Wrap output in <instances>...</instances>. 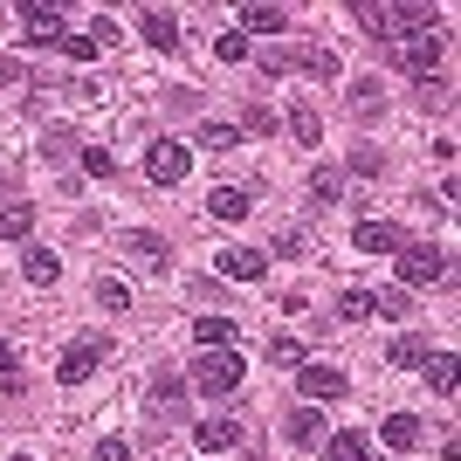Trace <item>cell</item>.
Returning <instances> with one entry per match:
<instances>
[{
  "label": "cell",
  "instance_id": "obj_1",
  "mask_svg": "<svg viewBox=\"0 0 461 461\" xmlns=\"http://www.w3.org/2000/svg\"><path fill=\"white\" fill-rule=\"evenodd\" d=\"M234 385H241V358H234V345L228 351H200V358H193V393L221 400V393H234Z\"/></svg>",
  "mask_w": 461,
  "mask_h": 461
},
{
  "label": "cell",
  "instance_id": "obj_32",
  "mask_svg": "<svg viewBox=\"0 0 461 461\" xmlns=\"http://www.w3.org/2000/svg\"><path fill=\"white\" fill-rule=\"evenodd\" d=\"M213 56H221V62H249V35H241V28L221 35V41H213Z\"/></svg>",
  "mask_w": 461,
  "mask_h": 461
},
{
  "label": "cell",
  "instance_id": "obj_31",
  "mask_svg": "<svg viewBox=\"0 0 461 461\" xmlns=\"http://www.w3.org/2000/svg\"><path fill=\"white\" fill-rule=\"evenodd\" d=\"M283 434H289L296 447H310V441H317V413H289V420H283Z\"/></svg>",
  "mask_w": 461,
  "mask_h": 461
},
{
  "label": "cell",
  "instance_id": "obj_25",
  "mask_svg": "<svg viewBox=\"0 0 461 461\" xmlns=\"http://www.w3.org/2000/svg\"><path fill=\"white\" fill-rule=\"evenodd\" d=\"M372 310L379 317H413V296L406 289H372Z\"/></svg>",
  "mask_w": 461,
  "mask_h": 461
},
{
  "label": "cell",
  "instance_id": "obj_8",
  "mask_svg": "<svg viewBox=\"0 0 461 461\" xmlns=\"http://www.w3.org/2000/svg\"><path fill=\"white\" fill-rule=\"evenodd\" d=\"M351 241H358L366 255H400V249H406V234L393 228V221H358V234H351Z\"/></svg>",
  "mask_w": 461,
  "mask_h": 461
},
{
  "label": "cell",
  "instance_id": "obj_12",
  "mask_svg": "<svg viewBox=\"0 0 461 461\" xmlns=\"http://www.w3.org/2000/svg\"><path fill=\"white\" fill-rule=\"evenodd\" d=\"M179 413H186V385H179V379H158L152 385V420L166 427V420H179Z\"/></svg>",
  "mask_w": 461,
  "mask_h": 461
},
{
  "label": "cell",
  "instance_id": "obj_23",
  "mask_svg": "<svg viewBox=\"0 0 461 461\" xmlns=\"http://www.w3.org/2000/svg\"><path fill=\"white\" fill-rule=\"evenodd\" d=\"M283 7H241V28H249V35H276V28H283Z\"/></svg>",
  "mask_w": 461,
  "mask_h": 461
},
{
  "label": "cell",
  "instance_id": "obj_27",
  "mask_svg": "<svg viewBox=\"0 0 461 461\" xmlns=\"http://www.w3.org/2000/svg\"><path fill=\"white\" fill-rule=\"evenodd\" d=\"M379 104H385V96H379V77L351 83V111H358V117H372V111H379Z\"/></svg>",
  "mask_w": 461,
  "mask_h": 461
},
{
  "label": "cell",
  "instance_id": "obj_11",
  "mask_svg": "<svg viewBox=\"0 0 461 461\" xmlns=\"http://www.w3.org/2000/svg\"><path fill=\"white\" fill-rule=\"evenodd\" d=\"M296 379H303L310 400H338V393H345V372H338V366H303Z\"/></svg>",
  "mask_w": 461,
  "mask_h": 461
},
{
  "label": "cell",
  "instance_id": "obj_2",
  "mask_svg": "<svg viewBox=\"0 0 461 461\" xmlns=\"http://www.w3.org/2000/svg\"><path fill=\"white\" fill-rule=\"evenodd\" d=\"M358 21H366L372 35H385V41H406L413 28L434 21V7H358Z\"/></svg>",
  "mask_w": 461,
  "mask_h": 461
},
{
  "label": "cell",
  "instance_id": "obj_22",
  "mask_svg": "<svg viewBox=\"0 0 461 461\" xmlns=\"http://www.w3.org/2000/svg\"><path fill=\"white\" fill-rule=\"evenodd\" d=\"M427 385H434L441 400H455V358H447V351H434V358H427Z\"/></svg>",
  "mask_w": 461,
  "mask_h": 461
},
{
  "label": "cell",
  "instance_id": "obj_38",
  "mask_svg": "<svg viewBox=\"0 0 461 461\" xmlns=\"http://www.w3.org/2000/svg\"><path fill=\"white\" fill-rule=\"evenodd\" d=\"M269 255H289V262H296V255H310V241L289 228V234H276V249H269Z\"/></svg>",
  "mask_w": 461,
  "mask_h": 461
},
{
  "label": "cell",
  "instance_id": "obj_9",
  "mask_svg": "<svg viewBox=\"0 0 461 461\" xmlns=\"http://www.w3.org/2000/svg\"><path fill=\"white\" fill-rule=\"evenodd\" d=\"M221 276L255 283V276H269V255H262V249H221Z\"/></svg>",
  "mask_w": 461,
  "mask_h": 461
},
{
  "label": "cell",
  "instance_id": "obj_15",
  "mask_svg": "<svg viewBox=\"0 0 461 461\" xmlns=\"http://www.w3.org/2000/svg\"><path fill=\"white\" fill-rule=\"evenodd\" d=\"M28 234H35V207H28V200L0 207V241H28Z\"/></svg>",
  "mask_w": 461,
  "mask_h": 461
},
{
  "label": "cell",
  "instance_id": "obj_10",
  "mask_svg": "<svg viewBox=\"0 0 461 461\" xmlns=\"http://www.w3.org/2000/svg\"><path fill=\"white\" fill-rule=\"evenodd\" d=\"M193 441L207 447V455H221V447H234V441H241V427H234L228 413H213V420H200V427H193Z\"/></svg>",
  "mask_w": 461,
  "mask_h": 461
},
{
  "label": "cell",
  "instance_id": "obj_19",
  "mask_svg": "<svg viewBox=\"0 0 461 461\" xmlns=\"http://www.w3.org/2000/svg\"><path fill=\"white\" fill-rule=\"evenodd\" d=\"M193 338H200V351H228L234 345V324H228V317H200Z\"/></svg>",
  "mask_w": 461,
  "mask_h": 461
},
{
  "label": "cell",
  "instance_id": "obj_40",
  "mask_svg": "<svg viewBox=\"0 0 461 461\" xmlns=\"http://www.w3.org/2000/svg\"><path fill=\"white\" fill-rule=\"evenodd\" d=\"M0 83H21V62L14 56H0Z\"/></svg>",
  "mask_w": 461,
  "mask_h": 461
},
{
  "label": "cell",
  "instance_id": "obj_4",
  "mask_svg": "<svg viewBox=\"0 0 461 461\" xmlns=\"http://www.w3.org/2000/svg\"><path fill=\"white\" fill-rule=\"evenodd\" d=\"M186 145H173V138H152V152H145V173H152V186H179L186 179Z\"/></svg>",
  "mask_w": 461,
  "mask_h": 461
},
{
  "label": "cell",
  "instance_id": "obj_41",
  "mask_svg": "<svg viewBox=\"0 0 461 461\" xmlns=\"http://www.w3.org/2000/svg\"><path fill=\"white\" fill-rule=\"evenodd\" d=\"M14 461H28V455H14Z\"/></svg>",
  "mask_w": 461,
  "mask_h": 461
},
{
  "label": "cell",
  "instance_id": "obj_18",
  "mask_svg": "<svg viewBox=\"0 0 461 461\" xmlns=\"http://www.w3.org/2000/svg\"><path fill=\"white\" fill-rule=\"evenodd\" d=\"M207 213H221V221H241V213H249V193H241V186H213V193H207Z\"/></svg>",
  "mask_w": 461,
  "mask_h": 461
},
{
  "label": "cell",
  "instance_id": "obj_14",
  "mask_svg": "<svg viewBox=\"0 0 461 461\" xmlns=\"http://www.w3.org/2000/svg\"><path fill=\"white\" fill-rule=\"evenodd\" d=\"M138 28H145V41H152V49H179V21H173V14L145 7V14H138Z\"/></svg>",
  "mask_w": 461,
  "mask_h": 461
},
{
  "label": "cell",
  "instance_id": "obj_37",
  "mask_svg": "<svg viewBox=\"0 0 461 461\" xmlns=\"http://www.w3.org/2000/svg\"><path fill=\"white\" fill-rule=\"evenodd\" d=\"M56 49H62V56H77V62H90L96 56V35H62Z\"/></svg>",
  "mask_w": 461,
  "mask_h": 461
},
{
  "label": "cell",
  "instance_id": "obj_34",
  "mask_svg": "<svg viewBox=\"0 0 461 461\" xmlns=\"http://www.w3.org/2000/svg\"><path fill=\"white\" fill-rule=\"evenodd\" d=\"M200 145H207V152H228V145H241V131H234V124H207Z\"/></svg>",
  "mask_w": 461,
  "mask_h": 461
},
{
  "label": "cell",
  "instance_id": "obj_24",
  "mask_svg": "<svg viewBox=\"0 0 461 461\" xmlns=\"http://www.w3.org/2000/svg\"><path fill=\"white\" fill-rule=\"evenodd\" d=\"M124 255H138V262H166V241H158V234H124Z\"/></svg>",
  "mask_w": 461,
  "mask_h": 461
},
{
  "label": "cell",
  "instance_id": "obj_16",
  "mask_svg": "<svg viewBox=\"0 0 461 461\" xmlns=\"http://www.w3.org/2000/svg\"><path fill=\"white\" fill-rule=\"evenodd\" d=\"M324 461H372V441H366V434H351V427H345V434H330Z\"/></svg>",
  "mask_w": 461,
  "mask_h": 461
},
{
  "label": "cell",
  "instance_id": "obj_35",
  "mask_svg": "<svg viewBox=\"0 0 461 461\" xmlns=\"http://www.w3.org/2000/svg\"><path fill=\"white\" fill-rule=\"evenodd\" d=\"M0 393H21V366H14V345H0Z\"/></svg>",
  "mask_w": 461,
  "mask_h": 461
},
{
  "label": "cell",
  "instance_id": "obj_5",
  "mask_svg": "<svg viewBox=\"0 0 461 461\" xmlns=\"http://www.w3.org/2000/svg\"><path fill=\"white\" fill-rule=\"evenodd\" d=\"M400 276H406L413 289H420V283H441V276H447V255L434 249V241H420V249H400Z\"/></svg>",
  "mask_w": 461,
  "mask_h": 461
},
{
  "label": "cell",
  "instance_id": "obj_3",
  "mask_svg": "<svg viewBox=\"0 0 461 461\" xmlns=\"http://www.w3.org/2000/svg\"><path fill=\"white\" fill-rule=\"evenodd\" d=\"M104 358H111V345H104V338H77V345L56 358V379H62V385H83Z\"/></svg>",
  "mask_w": 461,
  "mask_h": 461
},
{
  "label": "cell",
  "instance_id": "obj_7",
  "mask_svg": "<svg viewBox=\"0 0 461 461\" xmlns=\"http://www.w3.org/2000/svg\"><path fill=\"white\" fill-rule=\"evenodd\" d=\"M21 41H62V7H21Z\"/></svg>",
  "mask_w": 461,
  "mask_h": 461
},
{
  "label": "cell",
  "instance_id": "obj_6",
  "mask_svg": "<svg viewBox=\"0 0 461 461\" xmlns=\"http://www.w3.org/2000/svg\"><path fill=\"white\" fill-rule=\"evenodd\" d=\"M400 69H413V77H434V69H441V35H434V28L406 35V41H400Z\"/></svg>",
  "mask_w": 461,
  "mask_h": 461
},
{
  "label": "cell",
  "instance_id": "obj_36",
  "mask_svg": "<svg viewBox=\"0 0 461 461\" xmlns=\"http://www.w3.org/2000/svg\"><path fill=\"white\" fill-rule=\"evenodd\" d=\"M83 166H90V173H96V179H111V173H117V158H111V152H104V145H83Z\"/></svg>",
  "mask_w": 461,
  "mask_h": 461
},
{
  "label": "cell",
  "instance_id": "obj_20",
  "mask_svg": "<svg viewBox=\"0 0 461 461\" xmlns=\"http://www.w3.org/2000/svg\"><path fill=\"white\" fill-rule=\"evenodd\" d=\"M338 193H345V173H338V166H317V173H310V200H317V207H330Z\"/></svg>",
  "mask_w": 461,
  "mask_h": 461
},
{
  "label": "cell",
  "instance_id": "obj_26",
  "mask_svg": "<svg viewBox=\"0 0 461 461\" xmlns=\"http://www.w3.org/2000/svg\"><path fill=\"white\" fill-rule=\"evenodd\" d=\"M96 303L104 310H131V289L117 283V276H96Z\"/></svg>",
  "mask_w": 461,
  "mask_h": 461
},
{
  "label": "cell",
  "instance_id": "obj_17",
  "mask_svg": "<svg viewBox=\"0 0 461 461\" xmlns=\"http://www.w3.org/2000/svg\"><path fill=\"white\" fill-rule=\"evenodd\" d=\"M379 434H385V447H393V455H406V447L420 441V420H413V413H393V420H385Z\"/></svg>",
  "mask_w": 461,
  "mask_h": 461
},
{
  "label": "cell",
  "instance_id": "obj_33",
  "mask_svg": "<svg viewBox=\"0 0 461 461\" xmlns=\"http://www.w3.org/2000/svg\"><path fill=\"white\" fill-rule=\"evenodd\" d=\"M385 358H393V366H427V345H420V338H400Z\"/></svg>",
  "mask_w": 461,
  "mask_h": 461
},
{
  "label": "cell",
  "instance_id": "obj_29",
  "mask_svg": "<svg viewBox=\"0 0 461 461\" xmlns=\"http://www.w3.org/2000/svg\"><path fill=\"white\" fill-rule=\"evenodd\" d=\"M296 69H310V77H338V56H330V49H303Z\"/></svg>",
  "mask_w": 461,
  "mask_h": 461
},
{
  "label": "cell",
  "instance_id": "obj_13",
  "mask_svg": "<svg viewBox=\"0 0 461 461\" xmlns=\"http://www.w3.org/2000/svg\"><path fill=\"white\" fill-rule=\"evenodd\" d=\"M289 138H296V145H324V117H317V104H289Z\"/></svg>",
  "mask_w": 461,
  "mask_h": 461
},
{
  "label": "cell",
  "instance_id": "obj_21",
  "mask_svg": "<svg viewBox=\"0 0 461 461\" xmlns=\"http://www.w3.org/2000/svg\"><path fill=\"white\" fill-rule=\"evenodd\" d=\"M269 366H283V372H303V366H310V351L296 345V338H269Z\"/></svg>",
  "mask_w": 461,
  "mask_h": 461
},
{
  "label": "cell",
  "instance_id": "obj_28",
  "mask_svg": "<svg viewBox=\"0 0 461 461\" xmlns=\"http://www.w3.org/2000/svg\"><path fill=\"white\" fill-rule=\"evenodd\" d=\"M56 276H62L56 255H49V249H28V283H56Z\"/></svg>",
  "mask_w": 461,
  "mask_h": 461
},
{
  "label": "cell",
  "instance_id": "obj_30",
  "mask_svg": "<svg viewBox=\"0 0 461 461\" xmlns=\"http://www.w3.org/2000/svg\"><path fill=\"white\" fill-rule=\"evenodd\" d=\"M338 317H351V324L372 317V289H345V296H338Z\"/></svg>",
  "mask_w": 461,
  "mask_h": 461
},
{
  "label": "cell",
  "instance_id": "obj_39",
  "mask_svg": "<svg viewBox=\"0 0 461 461\" xmlns=\"http://www.w3.org/2000/svg\"><path fill=\"white\" fill-rule=\"evenodd\" d=\"M96 461H131V441H117V434H111V441H96Z\"/></svg>",
  "mask_w": 461,
  "mask_h": 461
}]
</instances>
